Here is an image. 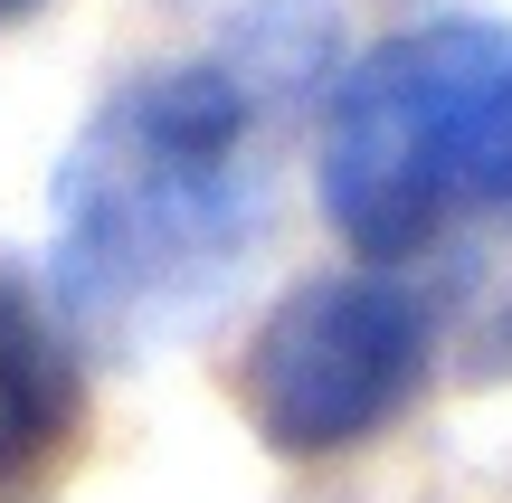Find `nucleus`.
<instances>
[{
	"mask_svg": "<svg viewBox=\"0 0 512 503\" xmlns=\"http://www.w3.org/2000/svg\"><path fill=\"white\" fill-rule=\"evenodd\" d=\"M512 48L484 19H427L342 67L313 133V190L351 257L399 266L475 209V152Z\"/></svg>",
	"mask_w": 512,
	"mask_h": 503,
	"instance_id": "nucleus-2",
	"label": "nucleus"
},
{
	"mask_svg": "<svg viewBox=\"0 0 512 503\" xmlns=\"http://www.w3.org/2000/svg\"><path fill=\"white\" fill-rule=\"evenodd\" d=\"M238 380H247L256 437L275 456H294V466L342 456L361 437H380L418 399V380H427V304L399 276H380V266L313 276L256 323Z\"/></svg>",
	"mask_w": 512,
	"mask_h": 503,
	"instance_id": "nucleus-3",
	"label": "nucleus"
},
{
	"mask_svg": "<svg viewBox=\"0 0 512 503\" xmlns=\"http://www.w3.org/2000/svg\"><path fill=\"white\" fill-rule=\"evenodd\" d=\"M48 219L67 323L143 342L209 314L266 219V95L209 57L143 67L67 143Z\"/></svg>",
	"mask_w": 512,
	"mask_h": 503,
	"instance_id": "nucleus-1",
	"label": "nucleus"
},
{
	"mask_svg": "<svg viewBox=\"0 0 512 503\" xmlns=\"http://www.w3.org/2000/svg\"><path fill=\"white\" fill-rule=\"evenodd\" d=\"M67 418H76L67 314H48L19 276H0V494L48 466V447L67 437Z\"/></svg>",
	"mask_w": 512,
	"mask_h": 503,
	"instance_id": "nucleus-4",
	"label": "nucleus"
},
{
	"mask_svg": "<svg viewBox=\"0 0 512 503\" xmlns=\"http://www.w3.org/2000/svg\"><path fill=\"white\" fill-rule=\"evenodd\" d=\"M38 10V0H0V29H10V19H29Z\"/></svg>",
	"mask_w": 512,
	"mask_h": 503,
	"instance_id": "nucleus-6",
	"label": "nucleus"
},
{
	"mask_svg": "<svg viewBox=\"0 0 512 503\" xmlns=\"http://www.w3.org/2000/svg\"><path fill=\"white\" fill-rule=\"evenodd\" d=\"M475 209H503L512 219V67L494 86V114H484V152H475Z\"/></svg>",
	"mask_w": 512,
	"mask_h": 503,
	"instance_id": "nucleus-5",
	"label": "nucleus"
}]
</instances>
